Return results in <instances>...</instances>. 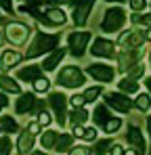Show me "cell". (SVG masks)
Segmentation results:
<instances>
[{
    "label": "cell",
    "mask_w": 151,
    "mask_h": 155,
    "mask_svg": "<svg viewBox=\"0 0 151 155\" xmlns=\"http://www.w3.org/2000/svg\"><path fill=\"white\" fill-rule=\"evenodd\" d=\"M92 6H95V0H82V2H78V4H76V8H74V21H76V25H84V23L88 21V15H90Z\"/></svg>",
    "instance_id": "obj_7"
},
{
    "label": "cell",
    "mask_w": 151,
    "mask_h": 155,
    "mask_svg": "<svg viewBox=\"0 0 151 155\" xmlns=\"http://www.w3.org/2000/svg\"><path fill=\"white\" fill-rule=\"evenodd\" d=\"M120 90H122V92H136V90H139V84H136L132 78H124V80L120 82Z\"/></svg>",
    "instance_id": "obj_23"
},
{
    "label": "cell",
    "mask_w": 151,
    "mask_h": 155,
    "mask_svg": "<svg viewBox=\"0 0 151 155\" xmlns=\"http://www.w3.org/2000/svg\"><path fill=\"white\" fill-rule=\"evenodd\" d=\"M136 107H139L141 111H147V109L151 107V99L147 97V94H141V97L136 99Z\"/></svg>",
    "instance_id": "obj_28"
},
{
    "label": "cell",
    "mask_w": 151,
    "mask_h": 155,
    "mask_svg": "<svg viewBox=\"0 0 151 155\" xmlns=\"http://www.w3.org/2000/svg\"><path fill=\"white\" fill-rule=\"evenodd\" d=\"M88 74L95 78L97 82H111L113 80V69L109 65H103V63H92L88 65Z\"/></svg>",
    "instance_id": "obj_8"
},
{
    "label": "cell",
    "mask_w": 151,
    "mask_h": 155,
    "mask_svg": "<svg viewBox=\"0 0 151 155\" xmlns=\"http://www.w3.org/2000/svg\"><path fill=\"white\" fill-rule=\"evenodd\" d=\"M49 86H50V82L46 80V78H38V80L34 82V88H36L38 92H46V90H49Z\"/></svg>",
    "instance_id": "obj_27"
},
{
    "label": "cell",
    "mask_w": 151,
    "mask_h": 155,
    "mask_svg": "<svg viewBox=\"0 0 151 155\" xmlns=\"http://www.w3.org/2000/svg\"><path fill=\"white\" fill-rule=\"evenodd\" d=\"M40 124H42V126L50 124V115L46 113V111H42V113H40Z\"/></svg>",
    "instance_id": "obj_38"
},
{
    "label": "cell",
    "mask_w": 151,
    "mask_h": 155,
    "mask_svg": "<svg viewBox=\"0 0 151 155\" xmlns=\"http://www.w3.org/2000/svg\"><path fill=\"white\" fill-rule=\"evenodd\" d=\"M74 155H88V149H86V147H78L74 151Z\"/></svg>",
    "instance_id": "obj_42"
},
{
    "label": "cell",
    "mask_w": 151,
    "mask_h": 155,
    "mask_svg": "<svg viewBox=\"0 0 151 155\" xmlns=\"http://www.w3.org/2000/svg\"><path fill=\"white\" fill-rule=\"evenodd\" d=\"M113 42H109V40H105V38H97L95 40V44H92V48L90 52L95 54V57H111L113 54Z\"/></svg>",
    "instance_id": "obj_11"
},
{
    "label": "cell",
    "mask_w": 151,
    "mask_h": 155,
    "mask_svg": "<svg viewBox=\"0 0 151 155\" xmlns=\"http://www.w3.org/2000/svg\"><path fill=\"white\" fill-rule=\"evenodd\" d=\"M128 143L134 145L136 151H139L141 155H145V151H147V149H145V138H143V132H141L139 128H130L128 130Z\"/></svg>",
    "instance_id": "obj_12"
},
{
    "label": "cell",
    "mask_w": 151,
    "mask_h": 155,
    "mask_svg": "<svg viewBox=\"0 0 151 155\" xmlns=\"http://www.w3.org/2000/svg\"><path fill=\"white\" fill-rule=\"evenodd\" d=\"M72 124H84L86 120H88V113L84 111V109H80V107H76V111H72Z\"/></svg>",
    "instance_id": "obj_24"
},
{
    "label": "cell",
    "mask_w": 151,
    "mask_h": 155,
    "mask_svg": "<svg viewBox=\"0 0 151 155\" xmlns=\"http://www.w3.org/2000/svg\"><path fill=\"white\" fill-rule=\"evenodd\" d=\"M90 40V34L88 31H76L69 36V48H72V54L74 57H82L84 51H86V44Z\"/></svg>",
    "instance_id": "obj_5"
},
{
    "label": "cell",
    "mask_w": 151,
    "mask_h": 155,
    "mask_svg": "<svg viewBox=\"0 0 151 155\" xmlns=\"http://www.w3.org/2000/svg\"><path fill=\"white\" fill-rule=\"evenodd\" d=\"M0 88L6 90V92H19V84L8 76H2L0 78Z\"/></svg>",
    "instance_id": "obj_20"
},
{
    "label": "cell",
    "mask_w": 151,
    "mask_h": 155,
    "mask_svg": "<svg viewBox=\"0 0 151 155\" xmlns=\"http://www.w3.org/2000/svg\"><path fill=\"white\" fill-rule=\"evenodd\" d=\"M34 103H36V99L32 94H21V99L15 105V109H17V113H25V111H32Z\"/></svg>",
    "instance_id": "obj_17"
},
{
    "label": "cell",
    "mask_w": 151,
    "mask_h": 155,
    "mask_svg": "<svg viewBox=\"0 0 151 155\" xmlns=\"http://www.w3.org/2000/svg\"><path fill=\"white\" fill-rule=\"evenodd\" d=\"M74 2H82V0H74Z\"/></svg>",
    "instance_id": "obj_53"
},
{
    "label": "cell",
    "mask_w": 151,
    "mask_h": 155,
    "mask_svg": "<svg viewBox=\"0 0 151 155\" xmlns=\"http://www.w3.org/2000/svg\"><path fill=\"white\" fill-rule=\"evenodd\" d=\"M145 38H147V40H151V29H147V34H145Z\"/></svg>",
    "instance_id": "obj_47"
},
{
    "label": "cell",
    "mask_w": 151,
    "mask_h": 155,
    "mask_svg": "<svg viewBox=\"0 0 151 155\" xmlns=\"http://www.w3.org/2000/svg\"><path fill=\"white\" fill-rule=\"evenodd\" d=\"M21 61V54H17V52H11L6 51L2 54V63H4V67H13V65H17Z\"/></svg>",
    "instance_id": "obj_21"
},
{
    "label": "cell",
    "mask_w": 151,
    "mask_h": 155,
    "mask_svg": "<svg viewBox=\"0 0 151 155\" xmlns=\"http://www.w3.org/2000/svg\"><path fill=\"white\" fill-rule=\"evenodd\" d=\"M0 126L6 130V132H15V130H17V122H15L13 117H8V115H2V117H0Z\"/></svg>",
    "instance_id": "obj_25"
},
{
    "label": "cell",
    "mask_w": 151,
    "mask_h": 155,
    "mask_svg": "<svg viewBox=\"0 0 151 155\" xmlns=\"http://www.w3.org/2000/svg\"><path fill=\"white\" fill-rule=\"evenodd\" d=\"M34 147V132L29 130H25L21 132V136H19V143H17V151H21V153H27L29 149Z\"/></svg>",
    "instance_id": "obj_15"
},
{
    "label": "cell",
    "mask_w": 151,
    "mask_h": 155,
    "mask_svg": "<svg viewBox=\"0 0 151 155\" xmlns=\"http://www.w3.org/2000/svg\"><path fill=\"white\" fill-rule=\"evenodd\" d=\"M65 19H67V17H65L63 8H57V6H50L49 11H46V15L40 17V21H42L44 25H63Z\"/></svg>",
    "instance_id": "obj_10"
},
{
    "label": "cell",
    "mask_w": 151,
    "mask_h": 155,
    "mask_svg": "<svg viewBox=\"0 0 151 155\" xmlns=\"http://www.w3.org/2000/svg\"><path fill=\"white\" fill-rule=\"evenodd\" d=\"M74 132H76V136H84V132H86V130H84V128H80V124H76Z\"/></svg>",
    "instance_id": "obj_43"
},
{
    "label": "cell",
    "mask_w": 151,
    "mask_h": 155,
    "mask_svg": "<svg viewBox=\"0 0 151 155\" xmlns=\"http://www.w3.org/2000/svg\"><path fill=\"white\" fill-rule=\"evenodd\" d=\"M107 149H109V140H99L95 147V155H105Z\"/></svg>",
    "instance_id": "obj_31"
},
{
    "label": "cell",
    "mask_w": 151,
    "mask_h": 155,
    "mask_svg": "<svg viewBox=\"0 0 151 155\" xmlns=\"http://www.w3.org/2000/svg\"><path fill=\"white\" fill-rule=\"evenodd\" d=\"M124 21H126L124 8H120V6H111V8H107L105 15H103L101 29H103V31H116V29H120V27L124 25Z\"/></svg>",
    "instance_id": "obj_2"
},
{
    "label": "cell",
    "mask_w": 151,
    "mask_h": 155,
    "mask_svg": "<svg viewBox=\"0 0 151 155\" xmlns=\"http://www.w3.org/2000/svg\"><path fill=\"white\" fill-rule=\"evenodd\" d=\"M46 2L55 6V4H69V2H74V0H46Z\"/></svg>",
    "instance_id": "obj_41"
},
{
    "label": "cell",
    "mask_w": 151,
    "mask_h": 155,
    "mask_svg": "<svg viewBox=\"0 0 151 155\" xmlns=\"http://www.w3.org/2000/svg\"><path fill=\"white\" fill-rule=\"evenodd\" d=\"M107 120H109V111H107V107H103L99 105L97 109H95V124H107Z\"/></svg>",
    "instance_id": "obj_22"
},
{
    "label": "cell",
    "mask_w": 151,
    "mask_h": 155,
    "mask_svg": "<svg viewBox=\"0 0 151 155\" xmlns=\"http://www.w3.org/2000/svg\"><path fill=\"white\" fill-rule=\"evenodd\" d=\"M59 42V36H52V34H38L36 40L32 42L29 51H27V59H34V57H40L44 52L52 51Z\"/></svg>",
    "instance_id": "obj_1"
},
{
    "label": "cell",
    "mask_w": 151,
    "mask_h": 155,
    "mask_svg": "<svg viewBox=\"0 0 151 155\" xmlns=\"http://www.w3.org/2000/svg\"><path fill=\"white\" fill-rule=\"evenodd\" d=\"M50 107L55 109V115H57V122L63 126L65 124V115H67V111H65V105H67V99H65V94H61V92H52L49 99Z\"/></svg>",
    "instance_id": "obj_6"
},
{
    "label": "cell",
    "mask_w": 151,
    "mask_h": 155,
    "mask_svg": "<svg viewBox=\"0 0 151 155\" xmlns=\"http://www.w3.org/2000/svg\"><path fill=\"white\" fill-rule=\"evenodd\" d=\"M107 105H109L111 109L120 111V113H128L130 107H132V103L128 101V97L120 94V92H111V94H107Z\"/></svg>",
    "instance_id": "obj_9"
},
{
    "label": "cell",
    "mask_w": 151,
    "mask_h": 155,
    "mask_svg": "<svg viewBox=\"0 0 151 155\" xmlns=\"http://www.w3.org/2000/svg\"><path fill=\"white\" fill-rule=\"evenodd\" d=\"M0 103H2V105H4V107H6V105H8V99H6L4 94H0Z\"/></svg>",
    "instance_id": "obj_45"
},
{
    "label": "cell",
    "mask_w": 151,
    "mask_h": 155,
    "mask_svg": "<svg viewBox=\"0 0 151 155\" xmlns=\"http://www.w3.org/2000/svg\"><path fill=\"white\" fill-rule=\"evenodd\" d=\"M99 94H101V88H97V86H95V88H88V90L84 92V97H86V101H95V99H97Z\"/></svg>",
    "instance_id": "obj_33"
},
{
    "label": "cell",
    "mask_w": 151,
    "mask_h": 155,
    "mask_svg": "<svg viewBox=\"0 0 151 155\" xmlns=\"http://www.w3.org/2000/svg\"><path fill=\"white\" fill-rule=\"evenodd\" d=\"M42 74V69L38 67V65H29V67H23V69H19V80H25V82H36L38 78Z\"/></svg>",
    "instance_id": "obj_14"
},
{
    "label": "cell",
    "mask_w": 151,
    "mask_h": 155,
    "mask_svg": "<svg viewBox=\"0 0 151 155\" xmlns=\"http://www.w3.org/2000/svg\"><path fill=\"white\" fill-rule=\"evenodd\" d=\"M27 36H29V27L19 21H13L6 25V38L11 40V44H25Z\"/></svg>",
    "instance_id": "obj_4"
},
{
    "label": "cell",
    "mask_w": 151,
    "mask_h": 155,
    "mask_svg": "<svg viewBox=\"0 0 151 155\" xmlns=\"http://www.w3.org/2000/svg\"><path fill=\"white\" fill-rule=\"evenodd\" d=\"M132 21H134V23H139V25L151 27V15H134V17H132Z\"/></svg>",
    "instance_id": "obj_30"
},
{
    "label": "cell",
    "mask_w": 151,
    "mask_h": 155,
    "mask_svg": "<svg viewBox=\"0 0 151 155\" xmlns=\"http://www.w3.org/2000/svg\"><path fill=\"white\" fill-rule=\"evenodd\" d=\"M145 84H147V88L151 90V78H149V80H145Z\"/></svg>",
    "instance_id": "obj_48"
},
{
    "label": "cell",
    "mask_w": 151,
    "mask_h": 155,
    "mask_svg": "<svg viewBox=\"0 0 151 155\" xmlns=\"http://www.w3.org/2000/svg\"><path fill=\"white\" fill-rule=\"evenodd\" d=\"M57 82H59V86H65V88H78V86H82L86 80H84V74H82L78 67H65V69L59 71Z\"/></svg>",
    "instance_id": "obj_3"
},
{
    "label": "cell",
    "mask_w": 151,
    "mask_h": 155,
    "mask_svg": "<svg viewBox=\"0 0 151 155\" xmlns=\"http://www.w3.org/2000/svg\"><path fill=\"white\" fill-rule=\"evenodd\" d=\"M69 101H72V105H74V107H82V105L86 103V97H84V94H82V97H80V94H74Z\"/></svg>",
    "instance_id": "obj_35"
},
{
    "label": "cell",
    "mask_w": 151,
    "mask_h": 155,
    "mask_svg": "<svg viewBox=\"0 0 151 155\" xmlns=\"http://www.w3.org/2000/svg\"><path fill=\"white\" fill-rule=\"evenodd\" d=\"M149 61H151V54H149Z\"/></svg>",
    "instance_id": "obj_54"
},
{
    "label": "cell",
    "mask_w": 151,
    "mask_h": 155,
    "mask_svg": "<svg viewBox=\"0 0 151 155\" xmlns=\"http://www.w3.org/2000/svg\"><path fill=\"white\" fill-rule=\"evenodd\" d=\"M42 111H44V103H42L40 99H36V103H34V107H32V111H29V113H38V115H40Z\"/></svg>",
    "instance_id": "obj_36"
},
{
    "label": "cell",
    "mask_w": 151,
    "mask_h": 155,
    "mask_svg": "<svg viewBox=\"0 0 151 155\" xmlns=\"http://www.w3.org/2000/svg\"><path fill=\"white\" fill-rule=\"evenodd\" d=\"M57 151H67L69 147H72V136H67V134H63V136H59V140H57Z\"/></svg>",
    "instance_id": "obj_26"
},
{
    "label": "cell",
    "mask_w": 151,
    "mask_h": 155,
    "mask_svg": "<svg viewBox=\"0 0 151 155\" xmlns=\"http://www.w3.org/2000/svg\"><path fill=\"white\" fill-rule=\"evenodd\" d=\"M57 140H59V134H57L55 130L44 132V134H42V138H40V143H42V147H44V149H52V147L57 145Z\"/></svg>",
    "instance_id": "obj_19"
},
{
    "label": "cell",
    "mask_w": 151,
    "mask_h": 155,
    "mask_svg": "<svg viewBox=\"0 0 151 155\" xmlns=\"http://www.w3.org/2000/svg\"><path fill=\"white\" fill-rule=\"evenodd\" d=\"M111 155H126V153H124V149H122L120 145H113V147H111Z\"/></svg>",
    "instance_id": "obj_40"
},
{
    "label": "cell",
    "mask_w": 151,
    "mask_h": 155,
    "mask_svg": "<svg viewBox=\"0 0 151 155\" xmlns=\"http://www.w3.org/2000/svg\"><path fill=\"white\" fill-rule=\"evenodd\" d=\"M0 6H2L6 13H13V0H0Z\"/></svg>",
    "instance_id": "obj_37"
},
{
    "label": "cell",
    "mask_w": 151,
    "mask_h": 155,
    "mask_svg": "<svg viewBox=\"0 0 151 155\" xmlns=\"http://www.w3.org/2000/svg\"><path fill=\"white\" fill-rule=\"evenodd\" d=\"M38 128H40V126H38V124H32V126H29V130H32V132H34V134H36V132H38Z\"/></svg>",
    "instance_id": "obj_46"
},
{
    "label": "cell",
    "mask_w": 151,
    "mask_h": 155,
    "mask_svg": "<svg viewBox=\"0 0 151 155\" xmlns=\"http://www.w3.org/2000/svg\"><path fill=\"white\" fill-rule=\"evenodd\" d=\"M63 57H65V51H63V48L55 51L50 57H46V59H44V69H46V71H52V69H55V67L63 61Z\"/></svg>",
    "instance_id": "obj_16"
},
{
    "label": "cell",
    "mask_w": 151,
    "mask_h": 155,
    "mask_svg": "<svg viewBox=\"0 0 151 155\" xmlns=\"http://www.w3.org/2000/svg\"><path fill=\"white\" fill-rule=\"evenodd\" d=\"M95 136H97V132H95V128H88L86 132H84V138H86V140H92Z\"/></svg>",
    "instance_id": "obj_39"
},
{
    "label": "cell",
    "mask_w": 151,
    "mask_h": 155,
    "mask_svg": "<svg viewBox=\"0 0 151 155\" xmlns=\"http://www.w3.org/2000/svg\"><path fill=\"white\" fill-rule=\"evenodd\" d=\"M105 2H109V4H122V2H128V0H105Z\"/></svg>",
    "instance_id": "obj_44"
},
{
    "label": "cell",
    "mask_w": 151,
    "mask_h": 155,
    "mask_svg": "<svg viewBox=\"0 0 151 155\" xmlns=\"http://www.w3.org/2000/svg\"><path fill=\"white\" fill-rule=\"evenodd\" d=\"M0 42H2V34H0Z\"/></svg>",
    "instance_id": "obj_51"
},
{
    "label": "cell",
    "mask_w": 151,
    "mask_h": 155,
    "mask_svg": "<svg viewBox=\"0 0 151 155\" xmlns=\"http://www.w3.org/2000/svg\"><path fill=\"white\" fill-rule=\"evenodd\" d=\"M136 57H139V51H130V52H122L120 54V65H122V69H130L132 65H134V61H136Z\"/></svg>",
    "instance_id": "obj_18"
},
{
    "label": "cell",
    "mask_w": 151,
    "mask_h": 155,
    "mask_svg": "<svg viewBox=\"0 0 151 155\" xmlns=\"http://www.w3.org/2000/svg\"><path fill=\"white\" fill-rule=\"evenodd\" d=\"M120 126H122V120H118V117H116V120H107V124H105V130H107V132H116V130L120 128Z\"/></svg>",
    "instance_id": "obj_32"
},
{
    "label": "cell",
    "mask_w": 151,
    "mask_h": 155,
    "mask_svg": "<svg viewBox=\"0 0 151 155\" xmlns=\"http://www.w3.org/2000/svg\"><path fill=\"white\" fill-rule=\"evenodd\" d=\"M126 155H136V153H134V151H128V153H126Z\"/></svg>",
    "instance_id": "obj_50"
},
{
    "label": "cell",
    "mask_w": 151,
    "mask_h": 155,
    "mask_svg": "<svg viewBox=\"0 0 151 155\" xmlns=\"http://www.w3.org/2000/svg\"><path fill=\"white\" fill-rule=\"evenodd\" d=\"M2 107H4V105H2V103H0V109H2Z\"/></svg>",
    "instance_id": "obj_52"
},
{
    "label": "cell",
    "mask_w": 151,
    "mask_h": 155,
    "mask_svg": "<svg viewBox=\"0 0 151 155\" xmlns=\"http://www.w3.org/2000/svg\"><path fill=\"white\" fill-rule=\"evenodd\" d=\"M147 128H149V132H151V115H149V122H147Z\"/></svg>",
    "instance_id": "obj_49"
},
{
    "label": "cell",
    "mask_w": 151,
    "mask_h": 155,
    "mask_svg": "<svg viewBox=\"0 0 151 155\" xmlns=\"http://www.w3.org/2000/svg\"><path fill=\"white\" fill-rule=\"evenodd\" d=\"M128 4H130L132 11H143L145 4H147V0H128Z\"/></svg>",
    "instance_id": "obj_34"
},
{
    "label": "cell",
    "mask_w": 151,
    "mask_h": 155,
    "mask_svg": "<svg viewBox=\"0 0 151 155\" xmlns=\"http://www.w3.org/2000/svg\"><path fill=\"white\" fill-rule=\"evenodd\" d=\"M143 40H145V36L139 34V31H128V34H122V38H120V42H122L124 46H128V48H136V46H141Z\"/></svg>",
    "instance_id": "obj_13"
},
{
    "label": "cell",
    "mask_w": 151,
    "mask_h": 155,
    "mask_svg": "<svg viewBox=\"0 0 151 155\" xmlns=\"http://www.w3.org/2000/svg\"><path fill=\"white\" fill-rule=\"evenodd\" d=\"M0 155H11V138H0Z\"/></svg>",
    "instance_id": "obj_29"
}]
</instances>
